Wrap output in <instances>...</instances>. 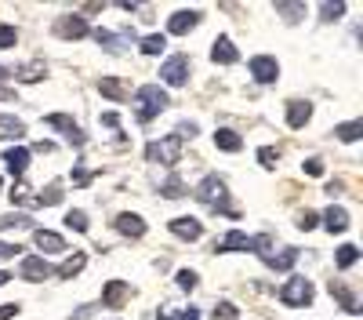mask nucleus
<instances>
[{
    "label": "nucleus",
    "mask_w": 363,
    "mask_h": 320,
    "mask_svg": "<svg viewBox=\"0 0 363 320\" xmlns=\"http://www.w3.org/2000/svg\"><path fill=\"white\" fill-rule=\"evenodd\" d=\"M167 106H171V95L164 92L160 84H142L138 92H135V116H138V124L157 121Z\"/></svg>",
    "instance_id": "nucleus-1"
},
{
    "label": "nucleus",
    "mask_w": 363,
    "mask_h": 320,
    "mask_svg": "<svg viewBox=\"0 0 363 320\" xmlns=\"http://www.w3.org/2000/svg\"><path fill=\"white\" fill-rule=\"evenodd\" d=\"M196 200L203 204V208H211V211L233 215V208H229V186H225V179H218V175H207V179L196 186Z\"/></svg>",
    "instance_id": "nucleus-2"
},
{
    "label": "nucleus",
    "mask_w": 363,
    "mask_h": 320,
    "mask_svg": "<svg viewBox=\"0 0 363 320\" xmlns=\"http://www.w3.org/2000/svg\"><path fill=\"white\" fill-rule=\"evenodd\" d=\"M178 157H182V138H178V135H164V138H157V142L145 145V160H149V164L174 167Z\"/></svg>",
    "instance_id": "nucleus-3"
},
{
    "label": "nucleus",
    "mask_w": 363,
    "mask_h": 320,
    "mask_svg": "<svg viewBox=\"0 0 363 320\" xmlns=\"http://www.w3.org/2000/svg\"><path fill=\"white\" fill-rule=\"evenodd\" d=\"M313 295H316V291H313V284H309L306 277H291V280L280 287V302H284V306H309Z\"/></svg>",
    "instance_id": "nucleus-4"
},
{
    "label": "nucleus",
    "mask_w": 363,
    "mask_h": 320,
    "mask_svg": "<svg viewBox=\"0 0 363 320\" xmlns=\"http://www.w3.org/2000/svg\"><path fill=\"white\" fill-rule=\"evenodd\" d=\"M189 70H193L189 55H171L167 62L160 66V80H164L167 87H182V84L189 80Z\"/></svg>",
    "instance_id": "nucleus-5"
},
{
    "label": "nucleus",
    "mask_w": 363,
    "mask_h": 320,
    "mask_svg": "<svg viewBox=\"0 0 363 320\" xmlns=\"http://www.w3.org/2000/svg\"><path fill=\"white\" fill-rule=\"evenodd\" d=\"M91 33V26L84 15H62V18H55V37H62V40H84Z\"/></svg>",
    "instance_id": "nucleus-6"
},
{
    "label": "nucleus",
    "mask_w": 363,
    "mask_h": 320,
    "mask_svg": "<svg viewBox=\"0 0 363 320\" xmlns=\"http://www.w3.org/2000/svg\"><path fill=\"white\" fill-rule=\"evenodd\" d=\"M18 273H22V280H29V284H40V280H48L55 270L48 266V258H40V255H26V258H22V266H18Z\"/></svg>",
    "instance_id": "nucleus-7"
},
{
    "label": "nucleus",
    "mask_w": 363,
    "mask_h": 320,
    "mask_svg": "<svg viewBox=\"0 0 363 320\" xmlns=\"http://www.w3.org/2000/svg\"><path fill=\"white\" fill-rule=\"evenodd\" d=\"M247 66H251V77H255L258 84H272V80L280 77V62H277L272 55H255Z\"/></svg>",
    "instance_id": "nucleus-8"
},
{
    "label": "nucleus",
    "mask_w": 363,
    "mask_h": 320,
    "mask_svg": "<svg viewBox=\"0 0 363 320\" xmlns=\"http://www.w3.org/2000/svg\"><path fill=\"white\" fill-rule=\"evenodd\" d=\"M167 226H171V233H174L178 241H200V237H203V222L193 219V215H178V219H171Z\"/></svg>",
    "instance_id": "nucleus-9"
},
{
    "label": "nucleus",
    "mask_w": 363,
    "mask_h": 320,
    "mask_svg": "<svg viewBox=\"0 0 363 320\" xmlns=\"http://www.w3.org/2000/svg\"><path fill=\"white\" fill-rule=\"evenodd\" d=\"M131 299V284L128 280H106V287H102V306L106 309H120Z\"/></svg>",
    "instance_id": "nucleus-10"
},
{
    "label": "nucleus",
    "mask_w": 363,
    "mask_h": 320,
    "mask_svg": "<svg viewBox=\"0 0 363 320\" xmlns=\"http://www.w3.org/2000/svg\"><path fill=\"white\" fill-rule=\"evenodd\" d=\"M44 124H48V128H58V131H66L69 145H77V150L84 145V131L73 124V116H66V113H48V116H44Z\"/></svg>",
    "instance_id": "nucleus-11"
},
{
    "label": "nucleus",
    "mask_w": 363,
    "mask_h": 320,
    "mask_svg": "<svg viewBox=\"0 0 363 320\" xmlns=\"http://www.w3.org/2000/svg\"><path fill=\"white\" fill-rule=\"evenodd\" d=\"M196 26H200V11H174L171 22H167V33L186 37V33H193Z\"/></svg>",
    "instance_id": "nucleus-12"
},
{
    "label": "nucleus",
    "mask_w": 363,
    "mask_h": 320,
    "mask_svg": "<svg viewBox=\"0 0 363 320\" xmlns=\"http://www.w3.org/2000/svg\"><path fill=\"white\" fill-rule=\"evenodd\" d=\"M113 226H116V233H124V237H131V241L145 237V222H142V215H131V211H120Z\"/></svg>",
    "instance_id": "nucleus-13"
},
{
    "label": "nucleus",
    "mask_w": 363,
    "mask_h": 320,
    "mask_svg": "<svg viewBox=\"0 0 363 320\" xmlns=\"http://www.w3.org/2000/svg\"><path fill=\"white\" fill-rule=\"evenodd\" d=\"M313 121V102H301V99H294V102H287V128H306Z\"/></svg>",
    "instance_id": "nucleus-14"
},
{
    "label": "nucleus",
    "mask_w": 363,
    "mask_h": 320,
    "mask_svg": "<svg viewBox=\"0 0 363 320\" xmlns=\"http://www.w3.org/2000/svg\"><path fill=\"white\" fill-rule=\"evenodd\" d=\"M211 58H215L218 66H233V62H240V51L233 48L229 37H218L215 44H211Z\"/></svg>",
    "instance_id": "nucleus-15"
},
{
    "label": "nucleus",
    "mask_w": 363,
    "mask_h": 320,
    "mask_svg": "<svg viewBox=\"0 0 363 320\" xmlns=\"http://www.w3.org/2000/svg\"><path fill=\"white\" fill-rule=\"evenodd\" d=\"M91 37H95L106 51H124L128 40H135V37H128V33H109V29H91Z\"/></svg>",
    "instance_id": "nucleus-16"
},
{
    "label": "nucleus",
    "mask_w": 363,
    "mask_h": 320,
    "mask_svg": "<svg viewBox=\"0 0 363 320\" xmlns=\"http://www.w3.org/2000/svg\"><path fill=\"white\" fill-rule=\"evenodd\" d=\"M262 262L269 270H291L294 262H298V248H284L280 255H272V251H262Z\"/></svg>",
    "instance_id": "nucleus-17"
},
{
    "label": "nucleus",
    "mask_w": 363,
    "mask_h": 320,
    "mask_svg": "<svg viewBox=\"0 0 363 320\" xmlns=\"http://www.w3.org/2000/svg\"><path fill=\"white\" fill-rule=\"evenodd\" d=\"M323 226H327L330 233H345V229H349V211L342 208V204H330V208L323 211Z\"/></svg>",
    "instance_id": "nucleus-18"
},
{
    "label": "nucleus",
    "mask_w": 363,
    "mask_h": 320,
    "mask_svg": "<svg viewBox=\"0 0 363 320\" xmlns=\"http://www.w3.org/2000/svg\"><path fill=\"white\" fill-rule=\"evenodd\" d=\"M327 291L338 299V306H342L345 313H359V302H356V295H352V291H349L342 280H330V284H327Z\"/></svg>",
    "instance_id": "nucleus-19"
},
{
    "label": "nucleus",
    "mask_w": 363,
    "mask_h": 320,
    "mask_svg": "<svg viewBox=\"0 0 363 320\" xmlns=\"http://www.w3.org/2000/svg\"><path fill=\"white\" fill-rule=\"evenodd\" d=\"M4 164H8V171L15 175V179H22L26 167H29V150H22V145H11V150L4 153Z\"/></svg>",
    "instance_id": "nucleus-20"
},
{
    "label": "nucleus",
    "mask_w": 363,
    "mask_h": 320,
    "mask_svg": "<svg viewBox=\"0 0 363 320\" xmlns=\"http://www.w3.org/2000/svg\"><path fill=\"white\" fill-rule=\"evenodd\" d=\"M33 244L40 251H66V241L58 237L55 229H33Z\"/></svg>",
    "instance_id": "nucleus-21"
},
{
    "label": "nucleus",
    "mask_w": 363,
    "mask_h": 320,
    "mask_svg": "<svg viewBox=\"0 0 363 320\" xmlns=\"http://www.w3.org/2000/svg\"><path fill=\"white\" fill-rule=\"evenodd\" d=\"M215 145L225 150V153H240V150H244V138H240L236 131H229V128H218L215 131Z\"/></svg>",
    "instance_id": "nucleus-22"
},
{
    "label": "nucleus",
    "mask_w": 363,
    "mask_h": 320,
    "mask_svg": "<svg viewBox=\"0 0 363 320\" xmlns=\"http://www.w3.org/2000/svg\"><path fill=\"white\" fill-rule=\"evenodd\" d=\"M84 266H87V255H84V251H77V255H69V258L62 262V266L55 270V277H62V280H73V277H77V273H80Z\"/></svg>",
    "instance_id": "nucleus-23"
},
{
    "label": "nucleus",
    "mask_w": 363,
    "mask_h": 320,
    "mask_svg": "<svg viewBox=\"0 0 363 320\" xmlns=\"http://www.w3.org/2000/svg\"><path fill=\"white\" fill-rule=\"evenodd\" d=\"M15 77H18V80H26V84H37V80H44V77H48V66L40 62V58H33V62L18 66V70H15Z\"/></svg>",
    "instance_id": "nucleus-24"
},
{
    "label": "nucleus",
    "mask_w": 363,
    "mask_h": 320,
    "mask_svg": "<svg viewBox=\"0 0 363 320\" xmlns=\"http://www.w3.org/2000/svg\"><path fill=\"white\" fill-rule=\"evenodd\" d=\"M99 92H102L106 99H113V102H124V99H128V87L120 84L116 77H102V80H99Z\"/></svg>",
    "instance_id": "nucleus-25"
},
{
    "label": "nucleus",
    "mask_w": 363,
    "mask_h": 320,
    "mask_svg": "<svg viewBox=\"0 0 363 320\" xmlns=\"http://www.w3.org/2000/svg\"><path fill=\"white\" fill-rule=\"evenodd\" d=\"M33 204H37V208H55V204H62V182H51Z\"/></svg>",
    "instance_id": "nucleus-26"
},
{
    "label": "nucleus",
    "mask_w": 363,
    "mask_h": 320,
    "mask_svg": "<svg viewBox=\"0 0 363 320\" xmlns=\"http://www.w3.org/2000/svg\"><path fill=\"white\" fill-rule=\"evenodd\" d=\"M356 258H359V248H356V244H342L338 255H335V266H338V270H352Z\"/></svg>",
    "instance_id": "nucleus-27"
},
{
    "label": "nucleus",
    "mask_w": 363,
    "mask_h": 320,
    "mask_svg": "<svg viewBox=\"0 0 363 320\" xmlns=\"http://www.w3.org/2000/svg\"><path fill=\"white\" fill-rule=\"evenodd\" d=\"M277 15H284V22H301V18H306V4H287V0H280V4H277Z\"/></svg>",
    "instance_id": "nucleus-28"
},
{
    "label": "nucleus",
    "mask_w": 363,
    "mask_h": 320,
    "mask_svg": "<svg viewBox=\"0 0 363 320\" xmlns=\"http://www.w3.org/2000/svg\"><path fill=\"white\" fill-rule=\"evenodd\" d=\"M160 193L167 200H178V197H186V182H182V175H167V182L160 186Z\"/></svg>",
    "instance_id": "nucleus-29"
},
{
    "label": "nucleus",
    "mask_w": 363,
    "mask_h": 320,
    "mask_svg": "<svg viewBox=\"0 0 363 320\" xmlns=\"http://www.w3.org/2000/svg\"><path fill=\"white\" fill-rule=\"evenodd\" d=\"M335 135H338L342 142H356V138L363 135V121H349V124H338V128H335Z\"/></svg>",
    "instance_id": "nucleus-30"
},
{
    "label": "nucleus",
    "mask_w": 363,
    "mask_h": 320,
    "mask_svg": "<svg viewBox=\"0 0 363 320\" xmlns=\"http://www.w3.org/2000/svg\"><path fill=\"white\" fill-rule=\"evenodd\" d=\"M167 48V37L164 33H149V37H142V51L145 55H160Z\"/></svg>",
    "instance_id": "nucleus-31"
},
{
    "label": "nucleus",
    "mask_w": 363,
    "mask_h": 320,
    "mask_svg": "<svg viewBox=\"0 0 363 320\" xmlns=\"http://www.w3.org/2000/svg\"><path fill=\"white\" fill-rule=\"evenodd\" d=\"M33 222H29V215L15 211V215H0V229H29Z\"/></svg>",
    "instance_id": "nucleus-32"
},
{
    "label": "nucleus",
    "mask_w": 363,
    "mask_h": 320,
    "mask_svg": "<svg viewBox=\"0 0 363 320\" xmlns=\"http://www.w3.org/2000/svg\"><path fill=\"white\" fill-rule=\"evenodd\" d=\"M258 160H262V167H277L280 150H277V145H262V150H258Z\"/></svg>",
    "instance_id": "nucleus-33"
},
{
    "label": "nucleus",
    "mask_w": 363,
    "mask_h": 320,
    "mask_svg": "<svg viewBox=\"0 0 363 320\" xmlns=\"http://www.w3.org/2000/svg\"><path fill=\"white\" fill-rule=\"evenodd\" d=\"M66 226H69V229H77V233H87V215H84L80 208H73V211L66 215Z\"/></svg>",
    "instance_id": "nucleus-34"
},
{
    "label": "nucleus",
    "mask_w": 363,
    "mask_h": 320,
    "mask_svg": "<svg viewBox=\"0 0 363 320\" xmlns=\"http://www.w3.org/2000/svg\"><path fill=\"white\" fill-rule=\"evenodd\" d=\"M320 15H323V22H335V18L345 15V4H342V0H338V4H320Z\"/></svg>",
    "instance_id": "nucleus-35"
},
{
    "label": "nucleus",
    "mask_w": 363,
    "mask_h": 320,
    "mask_svg": "<svg viewBox=\"0 0 363 320\" xmlns=\"http://www.w3.org/2000/svg\"><path fill=\"white\" fill-rule=\"evenodd\" d=\"M211 313H215V320H236V316H240V309H236L233 302H218Z\"/></svg>",
    "instance_id": "nucleus-36"
},
{
    "label": "nucleus",
    "mask_w": 363,
    "mask_h": 320,
    "mask_svg": "<svg viewBox=\"0 0 363 320\" xmlns=\"http://www.w3.org/2000/svg\"><path fill=\"white\" fill-rule=\"evenodd\" d=\"M178 287L182 291H193L196 287V273L193 270H178Z\"/></svg>",
    "instance_id": "nucleus-37"
},
{
    "label": "nucleus",
    "mask_w": 363,
    "mask_h": 320,
    "mask_svg": "<svg viewBox=\"0 0 363 320\" xmlns=\"http://www.w3.org/2000/svg\"><path fill=\"white\" fill-rule=\"evenodd\" d=\"M18 40V33H15V26H0V48H11Z\"/></svg>",
    "instance_id": "nucleus-38"
},
{
    "label": "nucleus",
    "mask_w": 363,
    "mask_h": 320,
    "mask_svg": "<svg viewBox=\"0 0 363 320\" xmlns=\"http://www.w3.org/2000/svg\"><path fill=\"white\" fill-rule=\"evenodd\" d=\"M316 222H320V215H316V211H301V215H298V229H313Z\"/></svg>",
    "instance_id": "nucleus-39"
},
{
    "label": "nucleus",
    "mask_w": 363,
    "mask_h": 320,
    "mask_svg": "<svg viewBox=\"0 0 363 320\" xmlns=\"http://www.w3.org/2000/svg\"><path fill=\"white\" fill-rule=\"evenodd\" d=\"M22 248L18 244H8V241H0V262H4V258H15Z\"/></svg>",
    "instance_id": "nucleus-40"
},
{
    "label": "nucleus",
    "mask_w": 363,
    "mask_h": 320,
    "mask_svg": "<svg viewBox=\"0 0 363 320\" xmlns=\"http://www.w3.org/2000/svg\"><path fill=\"white\" fill-rule=\"evenodd\" d=\"M26 200H29V189H26V186L18 182V186L11 189V204H26Z\"/></svg>",
    "instance_id": "nucleus-41"
},
{
    "label": "nucleus",
    "mask_w": 363,
    "mask_h": 320,
    "mask_svg": "<svg viewBox=\"0 0 363 320\" xmlns=\"http://www.w3.org/2000/svg\"><path fill=\"white\" fill-rule=\"evenodd\" d=\"M174 135H178V138H193V135H196V124H193V121L178 124V131H174Z\"/></svg>",
    "instance_id": "nucleus-42"
},
{
    "label": "nucleus",
    "mask_w": 363,
    "mask_h": 320,
    "mask_svg": "<svg viewBox=\"0 0 363 320\" xmlns=\"http://www.w3.org/2000/svg\"><path fill=\"white\" fill-rule=\"evenodd\" d=\"M306 175H323V160H320V157L306 160Z\"/></svg>",
    "instance_id": "nucleus-43"
},
{
    "label": "nucleus",
    "mask_w": 363,
    "mask_h": 320,
    "mask_svg": "<svg viewBox=\"0 0 363 320\" xmlns=\"http://www.w3.org/2000/svg\"><path fill=\"white\" fill-rule=\"evenodd\" d=\"M18 313V302H8V306H0V320H11Z\"/></svg>",
    "instance_id": "nucleus-44"
},
{
    "label": "nucleus",
    "mask_w": 363,
    "mask_h": 320,
    "mask_svg": "<svg viewBox=\"0 0 363 320\" xmlns=\"http://www.w3.org/2000/svg\"><path fill=\"white\" fill-rule=\"evenodd\" d=\"M73 182H77V186H87V182H91V175H87L84 167H77V171H73Z\"/></svg>",
    "instance_id": "nucleus-45"
},
{
    "label": "nucleus",
    "mask_w": 363,
    "mask_h": 320,
    "mask_svg": "<svg viewBox=\"0 0 363 320\" xmlns=\"http://www.w3.org/2000/svg\"><path fill=\"white\" fill-rule=\"evenodd\" d=\"M102 124L106 128H120V116L116 113H102Z\"/></svg>",
    "instance_id": "nucleus-46"
},
{
    "label": "nucleus",
    "mask_w": 363,
    "mask_h": 320,
    "mask_svg": "<svg viewBox=\"0 0 363 320\" xmlns=\"http://www.w3.org/2000/svg\"><path fill=\"white\" fill-rule=\"evenodd\" d=\"M0 102H15V87H4V84H0Z\"/></svg>",
    "instance_id": "nucleus-47"
},
{
    "label": "nucleus",
    "mask_w": 363,
    "mask_h": 320,
    "mask_svg": "<svg viewBox=\"0 0 363 320\" xmlns=\"http://www.w3.org/2000/svg\"><path fill=\"white\" fill-rule=\"evenodd\" d=\"M178 320H200V309H193V306H189V309H182Z\"/></svg>",
    "instance_id": "nucleus-48"
},
{
    "label": "nucleus",
    "mask_w": 363,
    "mask_h": 320,
    "mask_svg": "<svg viewBox=\"0 0 363 320\" xmlns=\"http://www.w3.org/2000/svg\"><path fill=\"white\" fill-rule=\"evenodd\" d=\"M69 320H91V309H87V306H80V309H77Z\"/></svg>",
    "instance_id": "nucleus-49"
},
{
    "label": "nucleus",
    "mask_w": 363,
    "mask_h": 320,
    "mask_svg": "<svg viewBox=\"0 0 363 320\" xmlns=\"http://www.w3.org/2000/svg\"><path fill=\"white\" fill-rule=\"evenodd\" d=\"M8 280H11V273H4V270H0V287H4Z\"/></svg>",
    "instance_id": "nucleus-50"
},
{
    "label": "nucleus",
    "mask_w": 363,
    "mask_h": 320,
    "mask_svg": "<svg viewBox=\"0 0 363 320\" xmlns=\"http://www.w3.org/2000/svg\"><path fill=\"white\" fill-rule=\"evenodd\" d=\"M0 77H8V70H0Z\"/></svg>",
    "instance_id": "nucleus-51"
},
{
    "label": "nucleus",
    "mask_w": 363,
    "mask_h": 320,
    "mask_svg": "<svg viewBox=\"0 0 363 320\" xmlns=\"http://www.w3.org/2000/svg\"><path fill=\"white\" fill-rule=\"evenodd\" d=\"M0 186H4V182H0Z\"/></svg>",
    "instance_id": "nucleus-52"
}]
</instances>
